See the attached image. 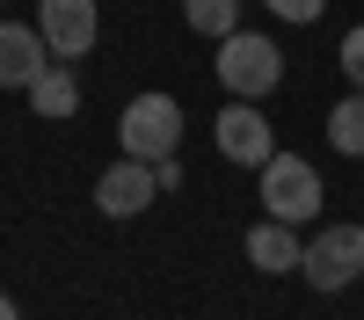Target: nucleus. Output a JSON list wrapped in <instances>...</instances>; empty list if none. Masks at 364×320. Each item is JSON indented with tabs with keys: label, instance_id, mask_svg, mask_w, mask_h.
<instances>
[{
	"label": "nucleus",
	"instance_id": "nucleus-1",
	"mask_svg": "<svg viewBox=\"0 0 364 320\" xmlns=\"http://www.w3.org/2000/svg\"><path fill=\"white\" fill-rule=\"evenodd\" d=\"M277 80H284L277 37H262V29H233V37L219 44V87H226L233 102H262Z\"/></svg>",
	"mask_w": 364,
	"mask_h": 320
},
{
	"label": "nucleus",
	"instance_id": "nucleus-2",
	"mask_svg": "<svg viewBox=\"0 0 364 320\" xmlns=\"http://www.w3.org/2000/svg\"><path fill=\"white\" fill-rule=\"evenodd\" d=\"M117 138H124L132 160H168L182 145V102L175 95H132L117 116Z\"/></svg>",
	"mask_w": 364,
	"mask_h": 320
},
{
	"label": "nucleus",
	"instance_id": "nucleus-3",
	"mask_svg": "<svg viewBox=\"0 0 364 320\" xmlns=\"http://www.w3.org/2000/svg\"><path fill=\"white\" fill-rule=\"evenodd\" d=\"M255 175H262V211H269V219H284V226H306V219L321 211V197H328V189H321V175L299 160V153H269Z\"/></svg>",
	"mask_w": 364,
	"mask_h": 320
},
{
	"label": "nucleus",
	"instance_id": "nucleus-4",
	"mask_svg": "<svg viewBox=\"0 0 364 320\" xmlns=\"http://www.w3.org/2000/svg\"><path fill=\"white\" fill-rule=\"evenodd\" d=\"M306 284L314 291H343L364 277V226H321L314 241H306Z\"/></svg>",
	"mask_w": 364,
	"mask_h": 320
},
{
	"label": "nucleus",
	"instance_id": "nucleus-5",
	"mask_svg": "<svg viewBox=\"0 0 364 320\" xmlns=\"http://www.w3.org/2000/svg\"><path fill=\"white\" fill-rule=\"evenodd\" d=\"M37 29H44V44L51 58H87L102 37V15H95V0H37Z\"/></svg>",
	"mask_w": 364,
	"mask_h": 320
},
{
	"label": "nucleus",
	"instance_id": "nucleus-6",
	"mask_svg": "<svg viewBox=\"0 0 364 320\" xmlns=\"http://www.w3.org/2000/svg\"><path fill=\"white\" fill-rule=\"evenodd\" d=\"M211 138H219V153L233 167H262L269 153H277V131H269V116L255 102H226L219 109V124H211Z\"/></svg>",
	"mask_w": 364,
	"mask_h": 320
},
{
	"label": "nucleus",
	"instance_id": "nucleus-7",
	"mask_svg": "<svg viewBox=\"0 0 364 320\" xmlns=\"http://www.w3.org/2000/svg\"><path fill=\"white\" fill-rule=\"evenodd\" d=\"M161 197V175H154V160H117V167H102L95 175V204H102V219H139L146 204Z\"/></svg>",
	"mask_w": 364,
	"mask_h": 320
},
{
	"label": "nucleus",
	"instance_id": "nucleus-8",
	"mask_svg": "<svg viewBox=\"0 0 364 320\" xmlns=\"http://www.w3.org/2000/svg\"><path fill=\"white\" fill-rule=\"evenodd\" d=\"M44 66H51L44 29H29V22H0V87H22V95H29V80H37Z\"/></svg>",
	"mask_w": 364,
	"mask_h": 320
},
{
	"label": "nucleus",
	"instance_id": "nucleus-9",
	"mask_svg": "<svg viewBox=\"0 0 364 320\" xmlns=\"http://www.w3.org/2000/svg\"><path fill=\"white\" fill-rule=\"evenodd\" d=\"M248 262H255L262 277H284V270H299V262H306V241H299V226H284V219L255 226V233H248Z\"/></svg>",
	"mask_w": 364,
	"mask_h": 320
},
{
	"label": "nucleus",
	"instance_id": "nucleus-10",
	"mask_svg": "<svg viewBox=\"0 0 364 320\" xmlns=\"http://www.w3.org/2000/svg\"><path fill=\"white\" fill-rule=\"evenodd\" d=\"M29 109H37V116H80V80H73V66H44L37 80H29Z\"/></svg>",
	"mask_w": 364,
	"mask_h": 320
},
{
	"label": "nucleus",
	"instance_id": "nucleus-11",
	"mask_svg": "<svg viewBox=\"0 0 364 320\" xmlns=\"http://www.w3.org/2000/svg\"><path fill=\"white\" fill-rule=\"evenodd\" d=\"M240 8H248V0H182V22H190V37L226 44L233 29H240Z\"/></svg>",
	"mask_w": 364,
	"mask_h": 320
},
{
	"label": "nucleus",
	"instance_id": "nucleus-12",
	"mask_svg": "<svg viewBox=\"0 0 364 320\" xmlns=\"http://www.w3.org/2000/svg\"><path fill=\"white\" fill-rule=\"evenodd\" d=\"M328 145L336 153H350V160H364V95L350 87V95L328 109Z\"/></svg>",
	"mask_w": 364,
	"mask_h": 320
},
{
	"label": "nucleus",
	"instance_id": "nucleus-13",
	"mask_svg": "<svg viewBox=\"0 0 364 320\" xmlns=\"http://www.w3.org/2000/svg\"><path fill=\"white\" fill-rule=\"evenodd\" d=\"M343 80H350L357 95H364V22H357L350 37H343Z\"/></svg>",
	"mask_w": 364,
	"mask_h": 320
},
{
	"label": "nucleus",
	"instance_id": "nucleus-14",
	"mask_svg": "<svg viewBox=\"0 0 364 320\" xmlns=\"http://www.w3.org/2000/svg\"><path fill=\"white\" fill-rule=\"evenodd\" d=\"M262 8H269V15H284V22H299V29H306V22H321V15H328V0H262Z\"/></svg>",
	"mask_w": 364,
	"mask_h": 320
},
{
	"label": "nucleus",
	"instance_id": "nucleus-15",
	"mask_svg": "<svg viewBox=\"0 0 364 320\" xmlns=\"http://www.w3.org/2000/svg\"><path fill=\"white\" fill-rule=\"evenodd\" d=\"M154 175H161V189H182V160L168 153V160H154Z\"/></svg>",
	"mask_w": 364,
	"mask_h": 320
},
{
	"label": "nucleus",
	"instance_id": "nucleus-16",
	"mask_svg": "<svg viewBox=\"0 0 364 320\" xmlns=\"http://www.w3.org/2000/svg\"><path fill=\"white\" fill-rule=\"evenodd\" d=\"M0 320H22V306H15V299H8V291H0Z\"/></svg>",
	"mask_w": 364,
	"mask_h": 320
}]
</instances>
